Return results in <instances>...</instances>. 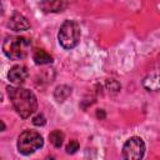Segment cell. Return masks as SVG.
Returning a JSON list of instances; mask_svg holds the SVG:
<instances>
[{"mask_svg":"<svg viewBox=\"0 0 160 160\" xmlns=\"http://www.w3.org/2000/svg\"><path fill=\"white\" fill-rule=\"evenodd\" d=\"M44 146V139L35 130H24L18 138V150L22 155L34 154Z\"/></svg>","mask_w":160,"mask_h":160,"instance_id":"cell-4","label":"cell"},{"mask_svg":"<svg viewBox=\"0 0 160 160\" xmlns=\"http://www.w3.org/2000/svg\"><path fill=\"white\" fill-rule=\"evenodd\" d=\"M31 48V42L24 38L18 35L6 36L2 42V52L10 60H24Z\"/></svg>","mask_w":160,"mask_h":160,"instance_id":"cell-2","label":"cell"},{"mask_svg":"<svg viewBox=\"0 0 160 160\" xmlns=\"http://www.w3.org/2000/svg\"><path fill=\"white\" fill-rule=\"evenodd\" d=\"M2 14H4V8H2V4L0 1V16H2Z\"/></svg>","mask_w":160,"mask_h":160,"instance_id":"cell-18","label":"cell"},{"mask_svg":"<svg viewBox=\"0 0 160 160\" xmlns=\"http://www.w3.org/2000/svg\"><path fill=\"white\" fill-rule=\"evenodd\" d=\"M8 95L9 99L16 110V112L22 119H28L38 109V99L35 94L25 88L21 86H8Z\"/></svg>","mask_w":160,"mask_h":160,"instance_id":"cell-1","label":"cell"},{"mask_svg":"<svg viewBox=\"0 0 160 160\" xmlns=\"http://www.w3.org/2000/svg\"><path fill=\"white\" fill-rule=\"evenodd\" d=\"M64 138H65V135H64V132L61 130H52L49 134V141L56 149L61 148V145L64 142Z\"/></svg>","mask_w":160,"mask_h":160,"instance_id":"cell-12","label":"cell"},{"mask_svg":"<svg viewBox=\"0 0 160 160\" xmlns=\"http://www.w3.org/2000/svg\"><path fill=\"white\" fill-rule=\"evenodd\" d=\"M71 95V88L68 85H59L54 91V98L58 102H64Z\"/></svg>","mask_w":160,"mask_h":160,"instance_id":"cell-11","label":"cell"},{"mask_svg":"<svg viewBox=\"0 0 160 160\" xmlns=\"http://www.w3.org/2000/svg\"><path fill=\"white\" fill-rule=\"evenodd\" d=\"M32 124L35 126H44L46 124V119L42 114H36L34 118H32Z\"/></svg>","mask_w":160,"mask_h":160,"instance_id":"cell-15","label":"cell"},{"mask_svg":"<svg viewBox=\"0 0 160 160\" xmlns=\"http://www.w3.org/2000/svg\"><path fill=\"white\" fill-rule=\"evenodd\" d=\"M8 28L12 31H25L30 28V21L22 14L15 11L8 21Z\"/></svg>","mask_w":160,"mask_h":160,"instance_id":"cell-7","label":"cell"},{"mask_svg":"<svg viewBox=\"0 0 160 160\" xmlns=\"http://www.w3.org/2000/svg\"><path fill=\"white\" fill-rule=\"evenodd\" d=\"M32 60L36 65H46L52 62V56L44 49H36L32 52Z\"/></svg>","mask_w":160,"mask_h":160,"instance_id":"cell-8","label":"cell"},{"mask_svg":"<svg viewBox=\"0 0 160 160\" xmlns=\"http://www.w3.org/2000/svg\"><path fill=\"white\" fill-rule=\"evenodd\" d=\"M6 129V125L4 124V121L2 120H0V131H4Z\"/></svg>","mask_w":160,"mask_h":160,"instance_id":"cell-17","label":"cell"},{"mask_svg":"<svg viewBox=\"0 0 160 160\" xmlns=\"http://www.w3.org/2000/svg\"><path fill=\"white\" fill-rule=\"evenodd\" d=\"M40 8L45 12H58L61 11L64 4L61 2V0H42L40 2Z\"/></svg>","mask_w":160,"mask_h":160,"instance_id":"cell-9","label":"cell"},{"mask_svg":"<svg viewBox=\"0 0 160 160\" xmlns=\"http://www.w3.org/2000/svg\"><path fill=\"white\" fill-rule=\"evenodd\" d=\"M105 116H106V114H105V111H104L102 109H99V110L96 111V118H98V119L102 120V119H105Z\"/></svg>","mask_w":160,"mask_h":160,"instance_id":"cell-16","label":"cell"},{"mask_svg":"<svg viewBox=\"0 0 160 160\" xmlns=\"http://www.w3.org/2000/svg\"><path fill=\"white\" fill-rule=\"evenodd\" d=\"M2 99H4V96H2V94H1V92H0V102H1V101H2Z\"/></svg>","mask_w":160,"mask_h":160,"instance_id":"cell-19","label":"cell"},{"mask_svg":"<svg viewBox=\"0 0 160 160\" xmlns=\"http://www.w3.org/2000/svg\"><path fill=\"white\" fill-rule=\"evenodd\" d=\"M79 142L76 141V140H70L69 141V144L66 145V148H65V150H66V154H75L78 150H79Z\"/></svg>","mask_w":160,"mask_h":160,"instance_id":"cell-14","label":"cell"},{"mask_svg":"<svg viewBox=\"0 0 160 160\" xmlns=\"http://www.w3.org/2000/svg\"><path fill=\"white\" fill-rule=\"evenodd\" d=\"M28 76H29V71L24 65H14L8 72L9 81L16 86H21L28 79Z\"/></svg>","mask_w":160,"mask_h":160,"instance_id":"cell-6","label":"cell"},{"mask_svg":"<svg viewBox=\"0 0 160 160\" xmlns=\"http://www.w3.org/2000/svg\"><path fill=\"white\" fill-rule=\"evenodd\" d=\"M145 154V142L139 136L129 138L122 145V158L126 160H140Z\"/></svg>","mask_w":160,"mask_h":160,"instance_id":"cell-5","label":"cell"},{"mask_svg":"<svg viewBox=\"0 0 160 160\" xmlns=\"http://www.w3.org/2000/svg\"><path fill=\"white\" fill-rule=\"evenodd\" d=\"M105 88H106V90H108L111 95H116V94L120 91L121 85H120V82H119L118 80H115V79H108L106 82H105Z\"/></svg>","mask_w":160,"mask_h":160,"instance_id":"cell-13","label":"cell"},{"mask_svg":"<svg viewBox=\"0 0 160 160\" xmlns=\"http://www.w3.org/2000/svg\"><path fill=\"white\" fill-rule=\"evenodd\" d=\"M142 86L148 91H158L159 90V76H158V74L156 72H151L146 78H144Z\"/></svg>","mask_w":160,"mask_h":160,"instance_id":"cell-10","label":"cell"},{"mask_svg":"<svg viewBox=\"0 0 160 160\" xmlns=\"http://www.w3.org/2000/svg\"><path fill=\"white\" fill-rule=\"evenodd\" d=\"M80 36H81L80 25L75 20H65L61 24L59 32H58L59 44L65 50L74 49L79 44Z\"/></svg>","mask_w":160,"mask_h":160,"instance_id":"cell-3","label":"cell"}]
</instances>
